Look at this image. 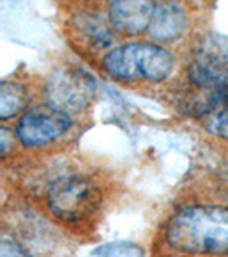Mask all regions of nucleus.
Returning <instances> with one entry per match:
<instances>
[{"mask_svg": "<svg viewBox=\"0 0 228 257\" xmlns=\"http://www.w3.org/2000/svg\"><path fill=\"white\" fill-rule=\"evenodd\" d=\"M0 257H31V255L14 238L4 237L2 243H0Z\"/></svg>", "mask_w": 228, "mask_h": 257, "instance_id": "nucleus-12", "label": "nucleus"}, {"mask_svg": "<svg viewBox=\"0 0 228 257\" xmlns=\"http://www.w3.org/2000/svg\"><path fill=\"white\" fill-rule=\"evenodd\" d=\"M0 141H2V155L7 156V153H9V131H7V127H2Z\"/></svg>", "mask_w": 228, "mask_h": 257, "instance_id": "nucleus-14", "label": "nucleus"}, {"mask_svg": "<svg viewBox=\"0 0 228 257\" xmlns=\"http://www.w3.org/2000/svg\"><path fill=\"white\" fill-rule=\"evenodd\" d=\"M94 91L96 86L86 72L60 69L45 82L43 96L47 106L70 117L88 108L94 99Z\"/></svg>", "mask_w": 228, "mask_h": 257, "instance_id": "nucleus-4", "label": "nucleus"}, {"mask_svg": "<svg viewBox=\"0 0 228 257\" xmlns=\"http://www.w3.org/2000/svg\"><path fill=\"white\" fill-rule=\"evenodd\" d=\"M98 255L99 257H143V250H141V247L134 245V243L119 242L98 248Z\"/></svg>", "mask_w": 228, "mask_h": 257, "instance_id": "nucleus-11", "label": "nucleus"}, {"mask_svg": "<svg viewBox=\"0 0 228 257\" xmlns=\"http://www.w3.org/2000/svg\"><path fill=\"white\" fill-rule=\"evenodd\" d=\"M155 9V0H111L108 19L113 30L122 35H143L149 30Z\"/></svg>", "mask_w": 228, "mask_h": 257, "instance_id": "nucleus-7", "label": "nucleus"}, {"mask_svg": "<svg viewBox=\"0 0 228 257\" xmlns=\"http://www.w3.org/2000/svg\"><path fill=\"white\" fill-rule=\"evenodd\" d=\"M189 81L206 91L228 84V36L211 33L201 41L190 59Z\"/></svg>", "mask_w": 228, "mask_h": 257, "instance_id": "nucleus-5", "label": "nucleus"}, {"mask_svg": "<svg viewBox=\"0 0 228 257\" xmlns=\"http://www.w3.org/2000/svg\"><path fill=\"white\" fill-rule=\"evenodd\" d=\"M72 127L69 115L53 108H33L19 118L16 136L24 146L38 148L47 146L53 141L65 136Z\"/></svg>", "mask_w": 228, "mask_h": 257, "instance_id": "nucleus-6", "label": "nucleus"}, {"mask_svg": "<svg viewBox=\"0 0 228 257\" xmlns=\"http://www.w3.org/2000/svg\"><path fill=\"white\" fill-rule=\"evenodd\" d=\"M211 105H218L221 108L228 110V84L221 86V88L214 89V91H209V98L206 99L204 106L201 110V115H204V111L209 108Z\"/></svg>", "mask_w": 228, "mask_h": 257, "instance_id": "nucleus-13", "label": "nucleus"}, {"mask_svg": "<svg viewBox=\"0 0 228 257\" xmlns=\"http://www.w3.org/2000/svg\"><path fill=\"white\" fill-rule=\"evenodd\" d=\"M48 209L57 219L74 225L89 219L99 208L101 192L93 180L81 175L62 177L47 194Z\"/></svg>", "mask_w": 228, "mask_h": 257, "instance_id": "nucleus-3", "label": "nucleus"}, {"mask_svg": "<svg viewBox=\"0 0 228 257\" xmlns=\"http://www.w3.org/2000/svg\"><path fill=\"white\" fill-rule=\"evenodd\" d=\"M101 67L120 82H161L168 79L175 67L172 52L153 43H127L110 50Z\"/></svg>", "mask_w": 228, "mask_h": 257, "instance_id": "nucleus-2", "label": "nucleus"}, {"mask_svg": "<svg viewBox=\"0 0 228 257\" xmlns=\"http://www.w3.org/2000/svg\"><path fill=\"white\" fill-rule=\"evenodd\" d=\"M167 242L184 254L228 255V209L219 206L182 209L170 219Z\"/></svg>", "mask_w": 228, "mask_h": 257, "instance_id": "nucleus-1", "label": "nucleus"}, {"mask_svg": "<svg viewBox=\"0 0 228 257\" xmlns=\"http://www.w3.org/2000/svg\"><path fill=\"white\" fill-rule=\"evenodd\" d=\"M28 93L23 84L14 81H4L0 88V118L9 120L24 110Z\"/></svg>", "mask_w": 228, "mask_h": 257, "instance_id": "nucleus-10", "label": "nucleus"}, {"mask_svg": "<svg viewBox=\"0 0 228 257\" xmlns=\"http://www.w3.org/2000/svg\"><path fill=\"white\" fill-rule=\"evenodd\" d=\"M187 30V12L175 0H165L156 4L153 21L149 24V35L160 43L177 41Z\"/></svg>", "mask_w": 228, "mask_h": 257, "instance_id": "nucleus-8", "label": "nucleus"}, {"mask_svg": "<svg viewBox=\"0 0 228 257\" xmlns=\"http://www.w3.org/2000/svg\"><path fill=\"white\" fill-rule=\"evenodd\" d=\"M76 31L91 48H106L113 40V26L110 19L101 18L94 12H86L77 19Z\"/></svg>", "mask_w": 228, "mask_h": 257, "instance_id": "nucleus-9", "label": "nucleus"}]
</instances>
